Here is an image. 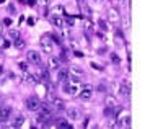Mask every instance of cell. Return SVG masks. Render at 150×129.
Instances as JSON below:
<instances>
[{
	"label": "cell",
	"instance_id": "38",
	"mask_svg": "<svg viewBox=\"0 0 150 129\" xmlns=\"http://www.w3.org/2000/svg\"><path fill=\"white\" fill-rule=\"evenodd\" d=\"M67 129H74V128H72V126H70V124H69V128H67Z\"/></svg>",
	"mask_w": 150,
	"mask_h": 129
},
{
	"label": "cell",
	"instance_id": "10",
	"mask_svg": "<svg viewBox=\"0 0 150 129\" xmlns=\"http://www.w3.org/2000/svg\"><path fill=\"white\" fill-rule=\"evenodd\" d=\"M51 101H52V110H56V111H64L65 110V103L60 98H52Z\"/></svg>",
	"mask_w": 150,
	"mask_h": 129
},
{
	"label": "cell",
	"instance_id": "32",
	"mask_svg": "<svg viewBox=\"0 0 150 129\" xmlns=\"http://www.w3.org/2000/svg\"><path fill=\"white\" fill-rule=\"evenodd\" d=\"M111 59H112V62H116V64L119 62V57H117L116 54H111Z\"/></svg>",
	"mask_w": 150,
	"mask_h": 129
},
{
	"label": "cell",
	"instance_id": "23",
	"mask_svg": "<svg viewBox=\"0 0 150 129\" xmlns=\"http://www.w3.org/2000/svg\"><path fill=\"white\" fill-rule=\"evenodd\" d=\"M8 36H10L11 41H15V39L20 38V33H18L16 30H10V31H8Z\"/></svg>",
	"mask_w": 150,
	"mask_h": 129
},
{
	"label": "cell",
	"instance_id": "34",
	"mask_svg": "<svg viewBox=\"0 0 150 129\" xmlns=\"http://www.w3.org/2000/svg\"><path fill=\"white\" fill-rule=\"evenodd\" d=\"M75 56H77V57H83V52H82V51H75Z\"/></svg>",
	"mask_w": 150,
	"mask_h": 129
},
{
	"label": "cell",
	"instance_id": "11",
	"mask_svg": "<svg viewBox=\"0 0 150 129\" xmlns=\"http://www.w3.org/2000/svg\"><path fill=\"white\" fill-rule=\"evenodd\" d=\"M51 15H56V16H64L65 15V8L62 5H54L51 8Z\"/></svg>",
	"mask_w": 150,
	"mask_h": 129
},
{
	"label": "cell",
	"instance_id": "24",
	"mask_svg": "<svg viewBox=\"0 0 150 129\" xmlns=\"http://www.w3.org/2000/svg\"><path fill=\"white\" fill-rule=\"evenodd\" d=\"M98 25H100V28H101V30H105V31L109 28V26H108V23H106L103 18H101V20H98Z\"/></svg>",
	"mask_w": 150,
	"mask_h": 129
},
{
	"label": "cell",
	"instance_id": "28",
	"mask_svg": "<svg viewBox=\"0 0 150 129\" xmlns=\"http://www.w3.org/2000/svg\"><path fill=\"white\" fill-rule=\"evenodd\" d=\"M36 90H38V93H41V95H46V87H44V85H38Z\"/></svg>",
	"mask_w": 150,
	"mask_h": 129
},
{
	"label": "cell",
	"instance_id": "41",
	"mask_svg": "<svg viewBox=\"0 0 150 129\" xmlns=\"http://www.w3.org/2000/svg\"><path fill=\"white\" fill-rule=\"evenodd\" d=\"M100 2H101V0H96V4H100Z\"/></svg>",
	"mask_w": 150,
	"mask_h": 129
},
{
	"label": "cell",
	"instance_id": "39",
	"mask_svg": "<svg viewBox=\"0 0 150 129\" xmlns=\"http://www.w3.org/2000/svg\"><path fill=\"white\" fill-rule=\"evenodd\" d=\"M2 41H4V39H2V38H0V46H2Z\"/></svg>",
	"mask_w": 150,
	"mask_h": 129
},
{
	"label": "cell",
	"instance_id": "5",
	"mask_svg": "<svg viewBox=\"0 0 150 129\" xmlns=\"http://www.w3.org/2000/svg\"><path fill=\"white\" fill-rule=\"evenodd\" d=\"M129 126H131V116H129L127 111H124L122 118L117 119V128H122V129H129Z\"/></svg>",
	"mask_w": 150,
	"mask_h": 129
},
{
	"label": "cell",
	"instance_id": "22",
	"mask_svg": "<svg viewBox=\"0 0 150 129\" xmlns=\"http://www.w3.org/2000/svg\"><path fill=\"white\" fill-rule=\"evenodd\" d=\"M23 124H25V118H23V116H18V118L13 121V126H15V128H21Z\"/></svg>",
	"mask_w": 150,
	"mask_h": 129
},
{
	"label": "cell",
	"instance_id": "37",
	"mask_svg": "<svg viewBox=\"0 0 150 129\" xmlns=\"http://www.w3.org/2000/svg\"><path fill=\"white\" fill-rule=\"evenodd\" d=\"M7 129H18V128H15V126L11 124V126H8V128H7Z\"/></svg>",
	"mask_w": 150,
	"mask_h": 129
},
{
	"label": "cell",
	"instance_id": "18",
	"mask_svg": "<svg viewBox=\"0 0 150 129\" xmlns=\"http://www.w3.org/2000/svg\"><path fill=\"white\" fill-rule=\"evenodd\" d=\"M69 74H72V75H75V77H80V75H83V69L79 67V65H72Z\"/></svg>",
	"mask_w": 150,
	"mask_h": 129
},
{
	"label": "cell",
	"instance_id": "12",
	"mask_svg": "<svg viewBox=\"0 0 150 129\" xmlns=\"http://www.w3.org/2000/svg\"><path fill=\"white\" fill-rule=\"evenodd\" d=\"M57 72H59L57 74V80H59V82H67V79L70 77V74H69L67 69H59Z\"/></svg>",
	"mask_w": 150,
	"mask_h": 129
},
{
	"label": "cell",
	"instance_id": "30",
	"mask_svg": "<svg viewBox=\"0 0 150 129\" xmlns=\"http://www.w3.org/2000/svg\"><path fill=\"white\" fill-rule=\"evenodd\" d=\"M38 4L41 5V7H47V4H49V0H38Z\"/></svg>",
	"mask_w": 150,
	"mask_h": 129
},
{
	"label": "cell",
	"instance_id": "40",
	"mask_svg": "<svg viewBox=\"0 0 150 129\" xmlns=\"http://www.w3.org/2000/svg\"><path fill=\"white\" fill-rule=\"evenodd\" d=\"M4 2H5V0H0V4H4Z\"/></svg>",
	"mask_w": 150,
	"mask_h": 129
},
{
	"label": "cell",
	"instance_id": "19",
	"mask_svg": "<svg viewBox=\"0 0 150 129\" xmlns=\"http://www.w3.org/2000/svg\"><path fill=\"white\" fill-rule=\"evenodd\" d=\"M23 79H25V82H28V84H36V77L31 75L30 72H25V77H23Z\"/></svg>",
	"mask_w": 150,
	"mask_h": 129
},
{
	"label": "cell",
	"instance_id": "15",
	"mask_svg": "<svg viewBox=\"0 0 150 129\" xmlns=\"http://www.w3.org/2000/svg\"><path fill=\"white\" fill-rule=\"evenodd\" d=\"M83 28H85V31L86 33H93V21H91L90 18H88V16H86L85 20H83Z\"/></svg>",
	"mask_w": 150,
	"mask_h": 129
},
{
	"label": "cell",
	"instance_id": "16",
	"mask_svg": "<svg viewBox=\"0 0 150 129\" xmlns=\"http://www.w3.org/2000/svg\"><path fill=\"white\" fill-rule=\"evenodd\" d=\"M79 7H80V10H82V13L85 16H90L91 15V10H90V7L83 2V0H80V4H79Z\"/></svg>",
	"mask_w": 150,
	"mask_h": 129
},
{
	"label": "cell",
	"instance_id": "14",
	"mask_svg": "<svg viewBox=\"0 0 150 129\" xmlns=\"http://www.w3.org/2000/svg\"><path fill=\"white\" fill-rule=\"evenodd\" d=\"M47 65H49V70H59L60 69V62H59V59H56V57H51L49 62H47Z\"/></svg>",
	"mask_w": 150,
	"mask_h": 129
},
{
	"label": "cell",
	"instance_id": "13",
	"mask_svg": "<svg viewBox=\"0 0 150 129\" xmlns=\"http://www.w3.org/2000/svg\"><path fill=\"white\" fill-rule=\"evenodd\" d=\"M67 116H69V119H74V121L75 119H80V111L77 110V108L72 106V108L67 110Z\"/></svg>",
	"mask_w": 150,
	"mask_h": 129
},
{
	"label": "cell",
	"instance_id": "31",
	"mask_svg": "<svg viewBox=\"0 0 150 129\" xmlns=\"http://www.w3.org/2000/svg\"><path fill=\"white\" fill-rule=\"evenodd\" d=\"M111 111H112V108H108V106H106L103 113H105V116H111Z\"/></svg>",
	"mask_w": 150,
	"mask_h": 129
},
{
	"label": "cell",
	"instance_id": "9",
	"mask_svg": "<svg viewBox=\"0 0 150 129\" xmlns=\"http://www.w3.org/2000/svg\"><path fill=\"white\" fill-rule=\"evenodd\" d=\"M11 116V108H2L0 110V123H7Z\"/></svg>",
	"mask_w": 150,
	"mask_h": 129
},
{
	"label": "cell",
	"instance_id": "20",
	"mask_svg": "<svg viewBox=\"0 0 150 129\" xmlns=\"http://www.w3.org/2000/svg\"><path fill=\"white\" fill-rule=\"evenodd\" d=\"M57 128H59V129H67L69 128L67 119H57Z\"/></svg>",
	"mask_w": 150,
	"mask_h": 129
},
{
	"label": "cell",
	"instance_id": "21",
	"mask_svg": "<svg viewBox=\"0 0 150 129\" xmlns=\"http://www.w3.org/2000/svg\"><path fill=\"white\" fill-rule=\"evenodd\" d=\"M13 46H15L16 49H23V47H25V41H23L21 38H18V39L13 41Z\"/></svg>",
	"mask_w": 150,
	"mask_h": 129
},
{
	"label": "cell",
	"instance_id": "7",
	"mask_svg": "<svg viewBox=\"0 0 150 129\" xmlns=\"http://www.w3.org/2000/svg\"><path fill=\"white\" fill-rule=\"evenodd\" d=\"M79 95L82 100L88 101V100H91V96H93V90H91V87H83V88H80Z\"/></svg>",
	"mask_w": 150,
	"mask_h": 129
},
{
	"label": "cell",
	"instance_id": "6",
	"mask_svg": "<svg viewBox=\"0 0 150 129\" xmlns=\"http://www.w3.org/2000/svg\"><path fill=\"white\" fill-rule=\"evenodd\" d=\"M108 20H109V23H112V25H117V23L121 21L119 11H117L116 8H109V11H108Z\"/></svg>",
	"mask_w": 150,
	"mask_h": 129
},
{
	"label": "cell",
	"instance_id": "33",
	"mask_svg": "<svg viewBox=\"0 0 150 129\" xmlns=\"http://www.w3.org/2000/svg\"><path fill=\"white\" fill-rule=\"evenodd\" d=\"M67 23H69V25H70V26H74V23H75V20L72 18V16H69V18H67Z\"/></svg>",
	"mask_w": 150,
	"mask_h": 129
},
{
	"label": "cell",
	"instance_id": "4",
	"mask_svg": "<svg viewBox=\"0 0 150 129\" xmlns=\"http://www.w3.org/2000/svg\"><path fill=\"white\" fill-rule=\"evenodd\" d=\"M62 88H64V91H65V93H69L70 96L79 95V91H80V87H79V84H65Z\"/></svg>",
	"mask_w": 150,
	"mask_h": 129
},
{
	"label": "cell",
	"instance_id": "26",
	"mask_svg": "<svg viewBox=\"0 0 150 129\" xmlns=\"http://www.w3.org/2000/svg\"><path fill=\"white\" fill-rule=\"evenodd\" d=\"M18 67L20 69H21V70H23V72H28V64H26V62H18Z\"/></svg>",
	"mask_w": 150,
	"mask_h": 129
},
{
	"label": "cell",
	"instance_id": "35",
	"mask_svg": "<svg viewBox=\"0 0 150 129\" xmlns=\"http://www.w3.org/2000/svg\"><path fill=\"white\" fill-rule=\"evenodd\" d=\"M26 4H28V5H30V7H33V5H34V4H36V0H28Z\"/></svg>",
	"mask_w": 150,
	"mask_h": 129
},
{
	"label": "cell",
	"instance_id": "25",
	"mask_svg": "<svg viewBox=\"0 0 150 129\" xmlns=\"http://www.w3.org/2000/svg\"><path fill=\"white\" fill-rule=\"evenodd\" d=\"M39 75H41V79H44V80H47V79H49L47 70H46V69H42V67H41V70H39Z\"/></svg>",
	"mask_w": 150,
	"mask_h": 129
},
{
	"label": "cell",
	"instance_id": "17",
	"mask_svg": "<svg viewBox=\"0 0 150 129\" xmlns=\"http://www.w3.org/2000/svg\"><path fill=\"white\" fill-rule=\"evenodd\" d=\"M106 106H108V108H116L117 106L116 96H114V95H108V96H106Z\"/></svg>",
	"mask_w": 150,
	"mask_h": 129
},
{
	"label": "cell",
	"instance_id": "29",
	"mask_svg": "<svg viewBox=\"0 0 150 129\" xmlns=\"http://www.w3.org/2000/svg\"><path fill=\"white\" fill-rule=\"evenodd\" d=\"M108 126H109L111 129H116V128H117V121H116V119H109Z\"/></svg>",
	"mask_w": 150,
	"mask_h": 129
},
{
	"label": "cell",
	"instance_id": "3",
	"mask_svg": "<svg viewBox=\"0 0 150 129\" xmlns=\"http://www.w3.org/2000/svg\"><path fill=\"white\" fill-rule=\"evenodd\" d=\"M26 59H28V62H30V64H34V65L41 64V54L38 52V51H28Z\"/></svg>",
	"mask_w": 150,
	"mask_h": 129
},
{
	"label": "cell",
	"instance_id": "8",
	"mask_svg": "<svg viewBox=\"0 0 150 129\" xmlns=\"http://www.w3.org/2000/svg\"><path fill=\"white\" fill-rule=\"evenodd\" d=\"M49 20H51V23H52L56 28H64V26H65V21L62 20V16L51 15V16H49Z\"/></svg>",
	"mask_w": 150,
	"mask_h": 129
},
{
	"label": "cell",
	"instance_id": "36",
	"mask_svg": "<svg viewBox=\"0 0 150 129\" xmlns=\"http://www.w3.org/2000/svg\"><path fill=\"white\" fill-rule=\"evenodd\" d=\"M5 72V69H4V65H0V75H2V74Z\"/></svg>",
	"mask_w": 150,
	"mask_h": 129
},
{
	"label": "cell",
	"instance_id": "1",
	"mask_svg": "<svg viewBox=\"0 0 150 129\" xmlns=\"http://www.w3.org/2000/svg\"><path fill=\"white\" fill-rule=\"evenodd\" d=\"M39 43H41V51L42 52H46V54L52 52V41H51V36H49V34H44Z\"/></svg>",
	"mask_w": 150,
	"mask_h": 129
},
{
	"label": "cell",
	"instance_id": "27",
	"mask_svg": "<svg viewBox=\"0 0 150 129\" xmlns=\"http://www.w3.org/2000/svg\"><path fill=\"white\" fill-rule=\"evenodd\" d=\"M90 65L95 69V70H98V72H101V70H103V67L100 64H96V62H90Z\"/></svg>",
	"mask_w": 150,
	"mask_h": 129
},
{
	"label": "cell",
	"instance_id": "2",
	"mask_svg": "<svg viewBox=\"0 0 150 129\" xmlns=\"http://www.w3.org/2000/svg\"><path fill=\"white\" fill-rule=\"evenodd\" d=\"M26 108L30 111H38L39 110V106H41V101H39V98L38 96H30V98H26Z\"/></svg>",
	"mask_w": 150,
	"mask_h": 129
}]
</instances>
